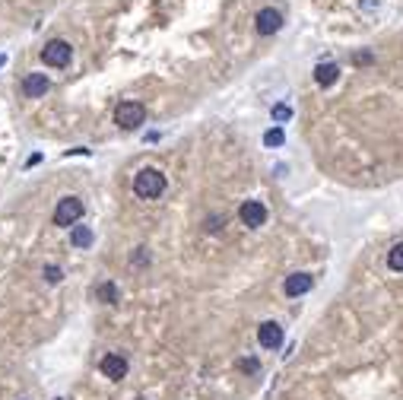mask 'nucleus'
<instances>
[{"label":"nucleus","instance_id":"obj_1","mask_svg":"<svg viewBox=\"0 0 403 400\" xmlns=\"http://www.w3.org/2000/svg\"><path fill=\"white\" fill-rule=\"evenodd\" d=\"M134 194L140 200H159L165 194V175L159 169H140L134 178Z\"/></svg>","mask_w":403,"mask_h":400},{"label":"nucleus","instance_id":"obj_2","mask_svg":"<svg viewBox=\"0 0 403 400\" xmlns=\"http://www.w3.org/2000/svg\"><path fill=\"white\" fill-rule=\"evenodd\" d=\"M83 200L80 197H64V200H57V207H55V213H51V222L55 226H61V229H70V226H76V222L83 220Z\"/></svg>","mask_w":403,"mask_h":400},{"label":"nucleus","instance_id":"obj_3","mask_svg":"<svg viewBox=\"0 0 403 400\" xmlns=\"http://www.w3.org/2000/svg\"><path fill=\"white\" fill-rule=\"evenodd\" d=\"M41 61L48 64V67H70V61H73V48H70V42H64V38H51V42H45V48H41Z\"/></svg>","mask_w":403,"mask_h":400},{"label":"nucleus","instance_id":"obj_4","mask_svg":"<svg viewBox=\"0 0 403 400\" xmlns=\"http://www.w3.org/2000/svg\"><path fill=\"white\" fill-rule=\"evenodd\" d=\"M146 121V105L143 102H121L115 108V124L121 131H134Z\"/></svg>","mask_w":403,"mask_h":400},{"label":"nucleus","instance_id":"obj_5","mask_svg":"<svg viewBox=\"0 0 403 400\" xmlns=\"http://www.w3.org/2000/svg\"><path fill=\"white\" fill-rule=\"evenodd\" d=\"M239 220L245 222L248 229H260L267 222V207L260 203V200H245L239 207Z\"/></svg>","mask_w":403,"mask_h":400},{"label":"nucleus","instance_id":"obj_6","mask_svg":"<svg viewBox=\"0 0 403 400\" xmlns=\"http://www.w3.org/2000/svg\"><path fill=\"white\" fill-rule=\"evenodd\" d=\"M280 26H283V13L276 7H264L257 16H254L257 35H274V32H280Z\"/></svg>","mask_w":403,"mask_h":400},{"label":"nucleus","instance_id":"obj_7","mask_svg":"<svg viewBox=\"0 0 403 400\" xmlns=\"http://www.w3.org/2000/svg\"><path fill=\"white\" fill-rule=\"evenodd\" d=\"M99 372H102L105 378H111V381L127 378V359L118 356V352H108V356L99 362Z\"/></svg>","mask_w":403,"mask_h":400},{"label":"nucleus","instance_id":"obj_8","mask_svg":"<svg viewBox=\"0 0 403 400\" xmlns=\"http://www.w3.org/2000/svg\"><path fill=\"white\" fill-rule=\"evenodd\" d=\"M257 343L264 346V350H280L283 346V327L276 324V321H264V324L257 327Z\"/></svg>","mask_w":403,"mask_h":400},{"label":"nucleus","instance_id":"obj_9","mask_svg":"<svg viewBox=\"0 0 403 400\" xmlns=\"http://www.w3.org/2000/svg\"><path fill=\"white\" fill-rule=\"evenodd\" d=\"M22 96L26 99H41V96H48V90H51V80L45 73H29L26 80H22Z\"/></svg>","mask_w":403,"mask_h":400},{"label":"nucleus","instance_id":"obj_10","mask_svg":"<svg viewBox=\"0 0 403 400\" xmlns=\"http://www.w3.org/2000/svg\"><path fill=\"white\" fill-rule=\"evenodd\" d=\"M311 286H315V276L311 273H292V276H286L283 292H286L289 299H299V296H305V292H311Z\"/></svg>","mask_w":403,"mask_h":400},{"label":"nucleus","instance_id":"obj_11","mask_svg":"<svg viewBox=\"0 0 403 400\" xmlns=\"http://www.w3.org/2000/svg\"><path fill=\"white\" fill-rule=\"evenodd\" d=\"M340 80V67H337L334 61H327V64H318L315 67V83L321 86V90H330V86Z\"/></svg>","mask_w":403,"mask_h":400},{"label":"nucleus","instance_id":"obj_12","mask_svg":"<svg viewBox=\"0 0 403 400\" xmlns=\"http://www.w3.org/2000/svg\"><path fill=\"white\" fill-rule=\"evenodd\" d=\"M388 267L394 270V273H403V242H397L394 248L388 251Z\"/></svg>","mask_w":403,"mask_h":400},{"label":"nucleus","instance_id":"obj_13","mask_svg":"<svg viewBox=\"0 0 403 400\" xmlns=\"http://www.w3.org/2000/svg\"><path fill=\"white\" fill-rule=\"evenodd\" d=\"M96 296L102 299V302H118V286L115 283H99Z\"/></svg>","mask_w":403,"mask_h":400},{"label":"nucleus","instance_id":"obj_14","mask_svg":"<svg viewBox=\"0 0 403 400\" xmlns=\"http://www.w3.org/2000/svg\"><path fill=\"white\" fill-rule=\"evenodd\" d=\"M89 242H92V232H89L86 226H76L73 229V245H76V248H86Z\"/></svg>","mask_w":403,"mask_h":400},{"label":"nucleus","instance_id":"obj_15","mask_svg":"<svg viewBox=\"0 0 403 400\" xmlns=\"http://www.w3.org/2000/svg\"><path fill=\"white\" fill-rule=\"evenodd\" d=\"M283 140H286L283 127H270V131L264 134V143H267V146H283Z\"/></svg>","mask_w":403,"mask_h":400},{"label":"nucleus","instance_id":"obj_16","mask_svg":"<svg viewBox=\"0 0 403 400\" xmlns=\"http://www.w3.org/2000/svg\"><path fill=\"white\" fill-rule=\"evenodd\" d=\"M289 117H292V108H289V105H274V121L276 124H283V121H289Z\"/></svg>","mask_w":403,"mask_h":400},{"label":"nucleus","instance_id":"obj_17","mask_svg":"<svg viewBox=\"0 0 403 400\" xmlns=\"http://www.w3.org/2000/svg\"><path fill=\"white\" fill-rule=\"evenodd\" d=\"M45 280H48V283H61V280H64L61 267H55V264H48V267H45Z\"/></svg>","mask_w":403,"mask_h":400},{"label":"nucleus","instance_id":"obj_18","mask_svg":"<svg viewBox=\"0 0 403 400\" xmlns=\"http://www.w3.org/2000/svg\"><path fill=\"white\" fill-rule=\"evenodd\" d=\"M239 369H241V372H248V375H254V372H260V362H257V359H241Z\"/></svg>","mask_w":403,"mask_h":400},{"label":"nucleus","instance_id":"obj_19","mask_svg":"<svg viewBox=\"0 0 403 400\" xmlns=\"http://www.w3.org/2000/svg\"><path fill=\"white\" fill-rule=\"evenodd\" d=\"M219 222H222V216H213V220H206V232H219Z\"/></svg>","mask_w":403,"mask_h":400},{"label":"nucleus","instance_id":"obj_20","mask_svg":"<svg viewBox=\"0 0 403 400\" xmlns=\"http://www.w3.org/2000/svg\"><path fill=\"white\" fill-rule=\"evenodd\" d=\"M355 64H372V55L365 51V55H355Z\"/></svg>","mask_w":403,"mask_h":400}]
</instances>
